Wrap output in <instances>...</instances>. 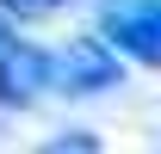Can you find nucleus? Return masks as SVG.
Returning a JSON list of instances; mask_svg holds the SVG:
<instances>
[{"instance_id":"1","label":"nucleus","mask_w":161,"mask_h":154,"mask_svg":"<svg viewBox=\"0 0 161 154\" xmlns=\"http://www.w3.org/2000/svg\"><path fill=\"white\" fill-rule=\"evenodd\" d=\"M50 68H56V93H68V99H99L112 86H124V56L99 31L93 37H68L50 56Z\"/></svg>"},{"instance_id":"2","label":"nucleus","mask_w":161,"mask_h":154,"mask_svg":"<svg viewBox=\"0 0 161 154\" xmlns=\"http://www.w3.org/2000/svg\"><path fill=\"white\" fill-rule=\"evenodd\" d=\"M99 37L124 62L161 68V0H105L99 6Z\"/></svg>"},{"instance_id":"4","label":"nucleus","mask_w":161,"mask_h":154,"mask_svg":"<svg viewBox=\"0 0 161 154\" xmlns=\"http://www.w3.org/2000/svg\"><path fill=\"white\" fill-rule=\"evenodd\" d=\"M37 154H99V136L93 130H62V136H50Z\"/></svg>"},{"instance_id":"5","label":"nucleus","mask_w":161,"mask_h":154,"mask_svg":"<svg viewBox=\"0 0 161 154\" xmlns=\"http://www.w3.org/2000/svg\"><path fill=\"white\" fill-rule=\"evenodd\" d=\"M0 13H6V19H19V25H37V19H56L62 0H0Z\"/></svg>"},{"instance_id":"3","label":"nucleus","mask_w":161,"mask_h":154,"mask_svg":"<svg viewBox=\"0 0 161 154\" xmlns=\"http://www.w3.org/2000/svg\"><path fill=\"white\" fill-rule=\"evenodd\" d=\"M43 93H56V68H50V49L25 37H6L0 43V105L6 111H31Z\"/></svg>"},{"instance_id":"6","label":"nucleus","mask_w":161,"mask_h":154,"mask_svg":"<svg viewBox=\"0 0 161 154\" xmlns=\"http://www.w3.org/2000/svg\"><path fill=\"white\" fill-rule=\"evenodd\" d=\"M6 37H13V31H6V19H0V43H6Z\"/></svg>"}]
</instances>
